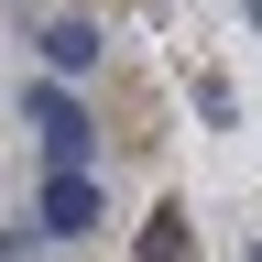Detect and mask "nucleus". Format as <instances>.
<instances>
[{
	"instance_id": "nucleus-6",
	"label": "nucleus",
	"mask_w": 262,
	"mask_h": 262,
	"mask_svg": "<svg viewBox=\"0 0 262 262\" xmlns=\"http://www.w3.org/2000/svg\"><path fill=\"white\" fill-rule=\"evenodd\" d=\"M251 262H262V241H251Z\"/></svg>"
},
{
	"instance_id": "nucleus-1",
	"label": "nucleus",
	"mask_w": 262,
	"mask_h": 262,
	"mask_svg": "<svg viewBox=\"0 0 262 262\" xmlns=\"http://www.w3.org/2000/svg\"><path fill=\"white\" fill-rule=\"evenodd\" d=\"M33 131H44L55 164H88V110H77L66 88H33Z\"/></svg>"
},
{
	"instance_id": "nucleus-3",
	"label": "nucleus",
	"mask_w": 262,
	"mask_h": 262,
	"mask_svg": "<svg viewBox=\"0 0 262 262\" xmlns=\"http://www.w3.org/2000/svg\"><path fill=\"white\" fill-rule=\"evenodd\" d=\"M44 66H55V77H88V66H98V33L88 22H55L44 33Z\"/></svg>"
},
{
	"instance_id": "nucleus-4",
	"label": "nucleus",
	"mask_w": 262,
	"mask_h": 262,
	"mask_svg": "<svg viewBox=\"0 0 262 262\" xmlns=\"http://www.w3.org/2000/svg\"><path fill=\"white\" fill-rule=\"evenodd\" d=\"M142 262H186V208H153L142 219Z\"/></svg>"
},
{
	"instance_id": "nucleus-5",
	"label": "nucleus",
	"mask_w": 262,
	"mask_h": 262,
	"mask_svg": "<svg viewBox=\"0 0 262 262\" xmlns=\"http://www.w3.org/2000/svg\"><path fill=\"white\" fill-rule=\"evenodd\" d=\"M241 11H251V22H262V0H241Z\"/></svg>"
},
{
	"instance_id": "nucleus-2",
	"label": "nucleus",
	"mask_w": 262,
	"mask_h": 262,
	"mask_svg": "<svg viewBox=\"0 0 262 262\" xmlns=\"http://www.w3.org/2000/svg\"><path fill=\"white\" fill-rule=\"evenodd\" d=\"M44 229H66V241L98 229V186H88V164H55V175H44Z\"/></svg>"
}]
</instances>
